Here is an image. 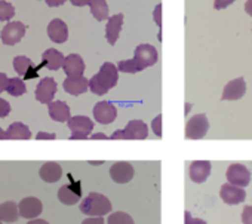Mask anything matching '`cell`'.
Wrapping results in <instances>:
<instances>
[{
	"mask_svg": "<svg viewBox=\"0 0 252 224\" xmlns=\"http://www.w3.org/2000/svg\"><path fill=\"white\" fill-rule=\"evenodd\" d=\"M119 80V70L117 65L111 63H104L99 68V71L92 76L89 80V89L95 95H105L111 88L117 85Z\"/></svg>",
	"mask_w": 252,
	"mask_h": 224,
	"instance_id": "1",
	"label": "cell"
},
{
	"mask_svg": "<svg viewBox=\"0 0 252 224\" xmlns=\"http://www.w3.org/2000/svg\"><path fill=\"white\" fill-rule=\"evenodd\" d=\"M111 202L101 193H89L80 203V211L89 217H102L111 211Z\"/></svg>",
	"mask_w": 252,
	"mask_h": 224,
	"instance_id": "2",
	"label": "cell"
},
{
	"mask_svg": "<svg viewBox=\"0 0 252 224\" xmlns=\"http://www.w3.org/2000/svg\"><path fill=\"white\" fill-rule=\"evenodd\" d=\"M67 127L71 131L70 140H86L94 129V122L88 116H73Z\"/></svg>",
	"mask_w": 252,
	"mask_h": 224,
	"instance_id": "3",
	"label": "cell"
},
{
	"mask_svg": "<svg viewBox=\"0 0 252 224\" xmlns=\"http://www.w3.org/2000/svg\"><path fill=\"white\" fill-rule=\"evenodd\" d=\"M159 55H158V49L153 45L149 43H141L135 48L134 52V60L137 63V65L140 67V70L143 71L144 68H149L152 65L156 64Z\"/></svg>",
	"mask_w": 252,
	"mask_h": 224,
	"instance_id": "4",
	"label": "cell"
},
{
	"mask_svg": "<svg viewBox=\"0 0 252 224\" xmlns=\"http://www.w3.org/2000/svg\"><path fill=\"white\" fill-rule=\"evenodd\" d=\"M209 122L205 115H196L186 124V138L187 140H200L208 134Z\"/></svg>",
	"mask_w": 252,
	"mask_h": 224,
	"instance_id": "5",
	"label": "cell"
},
{
	"mask_svg": "<svg viewBox=\"0 0 252 224\" xmlns=\"http://www.w3.org/2000/svg\"><path fill=\"white\" fill-rule=\"evenodd\" d=\"M26 30H27V26L24 23H21V21H11V23H8L3 27L2 33H0V37H2L5 45L14 46V45L21 42V39L26 34Z\"/></svg>",
	"mask_w": 252,
	"mask_h": 224,
	"instance_id": "6",
	"label": "cell"
},
{
	"mask_svg": "<svg viewBox=\"0 0 252 224\" xmlns=\"http://www.w3.org/2000/svg\"><path fill=\"white\" fill-rule=\"evenodd\" d=\"M227 181L233 186H237V187H246L249 183H251V171L242 165V163H233L228 166L227 172Z\"/></svg>",
	"mask_w": 252,
	"mask_h": 224,
	"instance_id": "7",
	"label": "cell"
},
{
	"mask_svg": "<svg viewBox=\"0 0 252 224\" xmlns=\"http://www.w3.org/2000/svg\"><path fill=\"white\" fill-rule=\"evenodd\" d=\"M94 118L101 125H108L117 118V108L110 101H99L94 107Z\"/></svg>",
	"mask_w": 252,
	"mask_h": 224,
	"instance_id": "8",
	"label": "cell"
},
{
	"mask_svg": "<svg viewBox=\"0 0 252 224\" xmlns=\"http://www.w3.org/2000/svg\"><path fill=\"white\" fill-rule=\"evenodd\" d=\"M135 175V169L128 162H116L110 168V177L117 184H126L129 183Z\"/></svg>",
	"mask_w": 252,
	"mask_h": 224,
	"instance_id": "9",
	"label": "cell"
},
{
	"mask_svg": "<svg viewBox=\"0 0 252 224\" xmlns=\"http://www.w3.org/2000/svg\"><path fill=\"white\" fill-rule=\"evenodd\" d=\"M18 211H20V217L27 220H34L42 214L43 205L37 197H24L18 203Z\"/></svg>",
	"mask_w": 252,
	"mask_h": 224,
	"instance_id": "10",
	"label": "cell"
},
{
	"mask_svg": "<svg viewBox=\"0 0 252 224\" xmlns=\"http://www.w3.org/2000/svg\"><path fill=\"white\" fill-rule=\"evenodd\" d=\"M57 82L52 77H45L36 88V99L42 104H51L57 94Z\"/></svg>",
	"mask_w": 252,
	"mask_h": 224,
	"instance_id": "11",
	"label": "cell"
},
{
	"mask_svg": "<svg viewBox=\"0 0 252 224\" xmlns=\"http://www.w3.org/2000/svg\"><path fill=\"white\" fill-rule=\"evenodd\" d=\"M220 196H221L222 202H225L227 205H237L246 199V192L242 187H237V186L227 183V184L221 186Z\"/></svg>",
	"mask_w": 252,
	"mask_h": 224,
	"instance_id": "12",
	"label": "cell"
},
{
	"mask_svg": "<svg viewBox=\"0 0 252 224\" xmlns=\"http://www.w3.org/2000/svg\"><path fill=\"white\" fill-rule=\"evenodd\" d=\"M246 92V82L243 77H239V79H234L231 82H228L224 89H222V96L221 99L224 101H234V99H239L245 95Z\"/></svg>",
	"mask_w": 252,
	"mask_h": 224,
	"instance_id": "13",
	"label": "cell"
},
{
	"mask_svg": "<svg viewBox=\"0 0 252 224\" xmlns=\"http://www.w3.org/2000/svg\"><path fill=\"white\" fill-rule=\"evenodd\" d=\"M63 88L67 94L70 95H82L89 89V80L85 76H73V77H67L63 83Z\"/></svg>",
	"mask_w": 252,
	"mask_h": 224,
	"instance_id": "14",
	"label": "cell"
},
{
	"mask_svg": "<svg viewBox=\"0 0 252 224\" xmlns=\"http://www.w3.org/2000/svg\"><path fill=\"white\" fill-rule=\"evenodd\" d=\"M211 169H212V165L211 162L208 160H194L191 162L190 165V171H189V175L191 178L193 183H203L208 180L209 174H211Z\"/></svg>",
	"mask_w": 252,
	"mask_h": 224,
	"instance_id": "15",
	"label": "cell"
},
{
	"mask_svg": "<svg viewBox=\"0 0 252 224\" xmlns=\"http://www.w3.org/2000/svg\"><path fill=\"white\" fill-rule=\"evenodd\" d=\"M48 36L55 43L67 42V39H68V27H67V24L60 18L52 20L49 23V26H48Z\"/></svg>",
	"mask_w": 252,
	"mask_h": 224,
	"instance_id": "16",
	"label": "cell"
},
{
	"mask_svg": "<svg viewBox=\"0 0 252 224\" xmlns=\"http://www.w3.org/2000/svg\"><path fill=\"white\" fill-rule=\"evenodd\" d=\"M48 111L51 119L55 122H68L71 119L70 107L64 101H52L51 104H48Z\"/></svg>",
	"mask_w": 252,
	"mask_h": 224,
	"instance_id": "17",
	"label": "cell"
},
{
	"mask_svg": "<svg viewBox=\"0 0 252 224\" xmlns=\"http://www.w3.org/2000/svg\"><path fill=\"white\" fill-rule=\"evenodd\" d=\"M64 73L67 74V77H73V76H83L85 73V61L80 55L77 54H70L65 57L64 65H63Z\"/></svg>",
	"mask_w": 252,
	"mask_h": 224,
	"instance_id": "18",
	"label": "cell"
},
{
	"mask_svg": "<svg viewBox=\"0 0 252 224\" xmlns=\"http://www.w3.org/2000/svg\"><path fill=\"white\" fill-rule=\"evenodd\" d=\"M125 140H146L149 137V128L143 121H131L123 129Z\"/></svg>",
	"mask_w": 252,
	"mask_h": 224,
	"instance_id": "19",
	"label": "cell"
},
{
	"mask_svg": "<svg viewBox=\"0 0 252 224\" xmlns=\"http://www.w3.org/2000/svg\"><path fill=\"white\" fill-rule=\"evenodd\" d=\"M64 61H65V57H64L58 49H54V48L46 49V51L43 52V55H42V63H43V65H45L48 70H52V71H57V70L63 68Z\"/></svg>",
	"mask_w": 252,
	"mask_h": 224,
	"instance_id": "20",
	"label": "cell"
},
{
	"mask_svg": "<svg viewBox=\"0 0 252 224\" xmlns=\"http://www.w3.org/2000/svg\"><path fill=\"white\" fill-rule=\"evenodd\" d=\"M122 26H123V14H117L114 17H110V20L107 21L105 39L111 46L116 45V42L119 39V34H120V30H122Z\"/></svg>",
	"mask_w": 252,
	"mask_h": 224,
	"instance_id": "21",
	"label": "cell"
},
{
	"mask_svg": "<svg viewBox=\"0 0 252 224\" xmlns=\"http://www.w3.org/2000/svg\"><path fill=\"white\" fill-rule=\"evenodd\" d=\"M33 67H34L33 61L26 55H18L14 58V70L17 71L18 76H21L24 79L36 77V71L33 70Z\"/></svg>",
	"mask_w": 252,
	"mask_h": 224,
	"instance_id": "22",
	"label": "cell"
},
{
	"mask_svg": "<svg viewBox=\"0 0 252 224\" xmlns=\"http://www.w3.org/2000/svg\"><path fill=\"white\" fill-rule=\"evenodd\" d=\"M39 175H40V178L45 183H51L52 184V183H57V181L61 180V177H63V168L57 162H46L40 168Z\"/></svg>",
	"mask_w": 252,
	"mask_h": 224,
	"instance_id": "23",
	"label": "cell"
},
{
	"mask_svg": "<svg viewBox=\"0 0 252 224\" xmlns=\"http://www.w3.org/2000/svg\"><path fill=\"white\" fill-rule=\"evenodd\" d=\"M20 218L18 203L8 200L5 203H0V221L5 223H15Z\"/></svg>",
	"mask_w": 252,
	"mask_h": 224,
	"instance_id": "24",
	"label": "cell"
},
{
	"mask_svg": "<svg viewBox=\"0 0 252 224\" xmlns=\"http://www.w3.org/2000/svg\"><path fill=\"white\" fill-rule=\"evenodd\" d=\"M6 134H8V140H30L32 138L30 128L23 122H14L8 128Z\"/></svg>",
	"mask_w": 252,
	"mask_h": 224,
	"instance_id": "25",
	"label": "cell"
},
{
	"mask_svg": "<svg viewBox=\"0 0 252 224\" xmlns=\"http://www.w3.org/2000/svg\"><path fill=\"white\" fill-rule=\"evenodd\" d=\"M58 199L64 205H74L80 200V189H74L73 186H63L58 190Z\"/></svg>",
	"mask_w": 252,
	"mask_h": 224,
	"instance_id": "26",
	"label": "cell"
},
{
	"mask_svg": "<svg viewBox=\"0 0 252 224\" xmlns=\"http://www.w3.org/2000/svg\"><path fill=\"white\" fill-rule=\"evenodd\" d=\"M91 14L96 21H105L108 18V5L107 0H91L89 2Z\"/></svg>",
	"mask_w": 252,
	"mask_h": 224,
	"instance_id": "27",
	"label": "cell"
},
{
	"mask_svg": "<svg viewBox=\"0 0 252 224\" xmlns=\"http://www.w3.org/2000/svg\"><path fill=\"white\" fill-rule=\"evenodd\" d=\"M6 92L12 96H21L27 92V86L24 83V80L21 77H11L8 80V86H6Z\"/></svg>",
	"mask_w": 252,
	"mask_h": 224,
	"instance_id": "28",
	"label": "cell"
},
{
	"mask_svg": "<svg viewBox=\"0 0 252 224\" xmlns=\"http://www.w3.org/2000/svg\"><path fill=\"white\" fill-rule=\"evenodd\" d=\"M107 224H135L134 218L126 212H113L107 218Z\"/></svg>",
	"mask_w": 252,
	"mask_h": 224,
	"instance_id": "29",
	"label": "cell"
},
{
	"mask_svg": "<svg viewBox=\"0 0 252 224\" xmlns=\"http://www.w3.org/2000/svg\"><path fill=\"white\" fill-rule=\"evenodd\" d=\"M15 17V8L6 0H0V21L11 23V20Z\"/></svg>",
	"mask_w": 252,
	"mask_h": 224,
	"instance_id": "30",
	"label": "cell"
},
{
	"mask_svg": "<svg viewBox=\"0 0 252 224\" xmlns=\"http://www.w3.org/2000/svg\"><path fill=\"white\" fill-rule=\"evenodd\" d=\"M117 70L120 71V73H138V71H141L140 70V67L137 65V63H135V60L134 58H131V60H123V61H119L117 63Z\"/></svg>",
	"mask_w": 252,
	"mask_h": 224,
	"instance_id": "31",
	"label": "cell"
},
{
	"mask_svg": "<svg viewBox=\"0 0 252 224\" xmlns=\"http://www.w3.org/2000/svg\"><path fill=\"white\" fill-rule=\"evenodd\" d=\"M9 113H11V104L6 99L0 98V119L9 116Z\"/></svg>",
	"mask_w": 252,
	"mask_h": 224,
	"instance_id": "32",
	"label": "cell"
},
{
	"mask_svg": "<svg viewBox=\"0 0 252 224\" xmlns=\"http://www.w3.org/2000/svg\"><path fill=\"white\" fill-rule=\"evenodd\" d=\"M152 128H153L155 134H156L159 138H162V115H158V116H156V119L152 122Z\"/></svg>",
	"mask_w": 252,
	"mask_h": 224,
	"instance_id": "33",
	"label": "cell"
},
{
	"mask_svg": "<svg viewBox=\"0 0 252 224\" xmlns=\"http://www.w3.org/2000/svg\"><path fill=\"white\" fill-rule=\"evenodd\" d=\"M242 223L243 224H252V205L243 208V211H242Z\"/></svg>",
	"mask_w": 252,
	"mask_h": 224,
	"instance_id": "34",
	"label": "cell"
},
{
	"mask_svg": "<svg viewBox=\"0 0 252 224\" xmlns=\"http://www.w3.org/2000/svg\"><path fill=\"white\" fill-rule=\"evenodd\" d=\"M234 3V0H214V8L217 11H221V9H225L228 8L230 5Z\"/></svg>",
	"mask_w": 252,
	"mask_h": 224,
	"instance_id": "35",
	"label": "cell"
},
{
	"mask_svg": "<svg viewBox=\"0 0 252 224\" xmlns=\"http://www.w3.org/2000/svg\"><path fill=\"white\" fill-rule=\"evenodd\" d=\"M153 20H155V23H156L159 27H162V3H159V5L155 8V12H153Z\"/></svg>",
	"mask_w": 252,
	"mask_h": 224,
	"instance_id": "36",
	"label": "cell"
},
{
	"mask_svg": "<svg viewBox=\"0 0 252 224\" xmlns=\"http://www.w3.org/2000/svg\"><path fill=\"white\" fill-rule=\"evenodd\" d=\"M82 224H105V221L102 217H89V218H85Z\"/></svg>",
	"mask_w": 252,
	"mask_h": 224,
	"instance_id": "37",
	"label": "cell"
},
{
	"mask_svg": "<svg viewBox=\"0 0 252 224\" xmlns=\"http://www.w3.org/2000/svg\"><path fill=\"white\" fill-rule=\"evenodd\" d=\"M186 224H206V221H203L200 218H193V217H190V212L186 211Z\"/></svg>",
	"mask_w": 252,
	"mask_h": 224,
	"instance_id": "38",
	"label": "cell"
},
{
	"mask_svg": "<svg viewBox=\"0 0 252 224\" xmlns=\"http://www.w3.org/2000/svg\"><path fill=\"white\" fill-rule=\"evenodd\" d=\"M8 76L5 73H0V94L3 91H6V86H8Z\"/></svg>",
	"mask_w": 252,
	"mask_h": 224,
	"instance_id": "39",
	"label": "cell"
},
{
	"mask_svg": "<svg viewBox=\"0 0 252 224\" xmlns=\"http://www.w3.org/2000/svg\"><path fill=\"white\" fill-rule=\"evenodd\" d=\"M45 2L49 8H58V6L64 5L67 0H45Z\"/></svg>",
	"mask_w": 252,
	"mask_h": 224,
	"instance_id": "40",
	"label": "cell"
},
{
	"mask_svg": "<svg viewBox=\"0 0 252 224\" xmlns=\"http://www.w3.org/2000/svg\"><path fill=\"white\" fill-rule=\"evenodd\" d=\"M36 138H37V140H55L57 135H55V134H49V132H39V134L36 135Z\"/></svg>",
	"mask_w": 252,
	"mask_h": 224,
	"instance_id": "41",
	"label": "cell"
},
{
	"mask_svg": "<svg viewBox=\"0 0 252 224\" xmlns=\"http://www.w3.org/2000/svg\"><path fill=\"white\" fill-rule=\"evenodd\" d=\"M70 2L74 5V6H86V5H89V2L91 0H70Z\"/></svg>",
	"mask_w": 252,
	"mask_h": 224,
	"instance_id": "42",
	"label": "cell"
},
{
	"mask_svg": "<svg viewBox=\"0 0 252 224\" xmlns=\"http://www.w3.org/2000/svg\"><path fill=\"white\" fill-rule=\"evenodd\" d=\"M245 11L248 15L252 17V0H246V3H245Z\"/></svg>",
	"mask_w": 252,
	"mask_h": 224,
	"instance_id": "43",
	"label": "cell"
},
{
	"mask_svg": "<svg viewBox=\"0 0 252 224\" xmlns=\"http://www.w3.org/2000/svg\"><path fill=\"white\" fill-rule=\"evenodd\" d=\"M111 140H119V138H123L125 140V134H123V129L122 131H116L111 137H110Z\"/></svg>",
	"mask_w": 252,
	"mask_h": 224,
	"instance_id": "44",
	"label": "cell"
},
{
	"mask_svg": "<svg viewBox=\"0 0 252 224\" xmlns=\"http://www.w3.org/2000/svg\"><path fill=\"white\" fill-rule=\"evenodd\" d=\"M27 224H49L46 220H42V218H34V220H30Z\"/></svg>",
	"mask_w": 252,
	"mask_h": 224,
	"instance_id": "45",
	"label": "cell"
},
{
	"mask_svg": "<svg viewBox=\"0 0 252 224\" xmlns=\"http://www.w3.org/2000/svg\"><path fill=\"white\" fill-rule=\"evenodd\" d=\"M91 138H92V140H96V138H102V140H107V137H105L104 134H101V132H99V134H95V135H91Z\"/></svg>",
	"mask_w": 252,
	"mask_h": 224,
	"instance_id": "46",
	"label": "cell"
},
{
	"mask_svg": "<svg viewBox=\"0 0 252 224\" xmlns=\"http://www.w3.org/2000/svg\"><path fill=\"white\" fill-rule=\"evenodd\" d=\"M0 140H8V134L2 128H0Z\"/></svg>",
	"mask_w": 252,
	"mask_h": 224,
	"instance_id": "47",
	"label": "cell"
},
{
	"mask_svg": "<svg viewBox=\"0 0 252 224\" xmlns=\"http://www.w3.org/2000/svg\"><path fill=\"white\" fill-rule=\"evenodd\" d=\"M0 224H2V221H0Z\"/></svg>",
	"mask_w": 252,
	"mask_h": 224,
	"instance_id": "48",
	"label": "cell"
}]
</instances>
